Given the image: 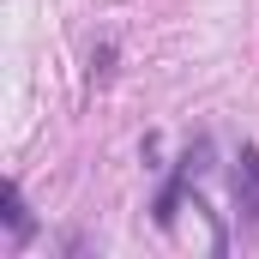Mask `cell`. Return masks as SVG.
Listing matches in <instances>:
<instances>
[{
	"label": "cell",
	"instance_id": "obj_3",
	"mask_svg": "<svg viewBox=\"0 0 259 259\" xmlns=\"http://www.w3.org/2000/svg\"><path fill=\"white\" fill-rule=\"evenodd\" d=\"M6 211H0V217H6V229H12V247H24V241H30V235H36V217H30V205H24V187H18V181H6Z\"/></svg>",
	"mask_w": 259,
	"mask_h": 259
},
{
	"label": "cell",
	"instance_id": "obj_1",
	"mask_svg": "<svg viewBox=\"0 0 259 259\" xmlns=\"http://www.w3.org/2000/svg\"><path fill=\"white\" fill-rule=\"evenodd\" d=\"M205 157H211V145H205V139H193V145H187V157L175 163V181H169V187H163V199H157V223H163V229L175 223V211H181V193H187V181L205 169Z\"/></svg>",
	"mask_w": 259,
	"mask_h": 259
},
{
	"label": "cell",
	"instance_id": "obj_2",
	"mask_svg": "<svg viewBox=\"0 0 259 259\" xmlns=\"http://www.w3.org/2000/svg\"><path fill=\"white\" fill-rule=\"evenodd\" d=\"M229 187H235V217H241V223H259V151L253 145H241Z\"/></svg>",
	"mask_w": 259,
	"mask_h": 259
}]
</instances>
